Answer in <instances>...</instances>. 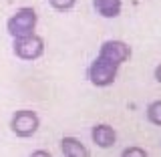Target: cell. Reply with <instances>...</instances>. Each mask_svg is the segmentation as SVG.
Listing matches in <instances>:
<instances>
[{
	"label": "cell",
	"instance_id": "obj_3",
	"mask_svg": "<svg viewBox=\"0 0 161 157\" xmlns=\"http://www.w3.org/2000/svg\"><path fill=\"white\" fill-rule=\"evenodd\" d=\"M40 127V119L34 111L30 109H20L12 115L10 119V129L12 133H16L18 137H32Z\"/></svg>",
	"mask_w": 161,
	"mask_h": 157
},
{
	"label": "cell",
	"instance_id": "obj_4",
	"mask_svg": "<svg viewBox=\"0 0 161 157\" xmlns=\"http://www.w3.org/2000/svg\"><path fill=\"white\" fill-rule=\"evenodd\" d=\"M44 53V38L38 34L14 38V54L22 60H36Z\"/></svg>",
	"mask_w": 161,
	"mask_h": 157
},
{
	"label": "cell",
	"instance_id": "obj_7",
	"mask_svg": "<svg viewBox=\"0 0 161 157\" xmlns=\"http://www.w3.org/2000/svg\"><path fill=\"white\" fill-rule=\"evenodd\" d=\"M60 149H63L64 157H91L89 149L77 137H63L60 141Z\"/></svg>",
	"mask_w": 161,
	"mask_h": 157
},
{
	"label": "cell",
	"instance_id": "obj_11",
	"mask_svg": "<svg viewBox=\"0 0 161 157\" xmlns=\"http://www.w3.org/2000/svg\"><path fill=\"white\" fill-rule=\"evenodd\" d=\"M121 157H147V153H145V149H141V147H137V145H133V147L123 149Z\"/></svg>",
	"mask_w": 161,
	"mask_h": 157
},
{
	"label": "cell",
	"instance_id": "obj_5",
	"mask_svg": "<svg viewBox=\"0 0 161 157\" xmlns=\"http://www.w3.org/2000/svg\"><path fill=\"white\" fill-rule=\"evenodd\" d=\"M99 57H103V59H107V60H111V63H115V64L121 67V64L131 57V48L123 40H105V42L101 44Z\"/></svg>",
	"mask_w": 161,
	"mask_h": 157
},
{
	"label": "cell",
	"instance_id": "obj_2",
	"mask_svg": "<svg viewBox=\"0 0 161 157\" xmlns=\"http://www.w3.org/2000/svg\"><path fill=\"white\" fill-rule=\"evenodd\" d=\"M117 73H119V64H115L97 54V59L89 67V81L95 87H109V85L115 83Z\"/></svg>",
	"mask_w": 161,
	"mask_h": 157
},
{
	"label": "cell",
	"instance_id": "obj_9",
	"mask_svg": "<svg viewBox=\"0 0 161 157\" xmlns=\"http://www.w3.org/2000/svg\"><path fill=\"white\" fill-rule=\"evenodd\" d=\"M147 119L153 125H159L161 127V101H153L147 107Z\"/></svg>",
	"mask_w": 161,
	"mask_h": 157
},
{
	"label": "cell",
	"instance_id": "obj_8",
	"mask_svg": "<svg viewBox=\"0 0 161 157\" xmlns=\"http://www.w3.org/2000/svg\"><path fill=\"white\" fill-rule=\"evenodd\" d=\"M93 6L97 14H101L103 18H115L121 14L123 2L121 0H93Z\"/></svg>",
	"mask_w": 161,
	"mask_h": 157
},
{
	"label": "cell",
	"instance_id": "obj_13",
	"mask_svg": "<svg viewBox=\"0 0 161 157\" xmlns=\"http://www.w3.org/2000/svg\"><path fill=\"white\" fill-rule=\"evenodd\" d=\"M155 79L161 83V64H159V67H155Z\"/></svg>",
	"mask_w": 161,
	"mask_h": 157
},
{
	"label": "cell",
	"instance_id": "obj_1",
	"mask_svg": "<svg viewBox=\"0 0 161 157\" xmlns=\"http://www.w3.org/2000/svg\"><path fill=\"white\" fill-rule=\"evenodd\" d=\"M38 22V14L34 8L30 6H22L18 8L12 16L8 18L6 22V30L12 38H22V36H30L34 34V28H36Z\"/></svg>",
	"mask_w": 161,
	"mask_h": 157
},
{
	"label": "cell",
	"instance_id": "obj_10",
	"mask_svg": "<svg viewBox=\"0 0 161 157\" xmlns=\"http://www.w3.org/2000/svg\"><path fill=\"white\" fill-rule=\"evenodd\" d=\"M48 2H50V6L57 8V10H70L77 4V0H48Z\"/></svg>",
	"mask_w": 161,
	"mask_h": 157
},
{
	"label": "cell",
	"instance_id": "obj_6",
	"mask_svg": "<svg viewBox=\"0 0 161 157\" xmlns=\"http://www.w3.org/2000/svg\"><path fill=\"white\" fill-rule=\"evenodd\" d=\"M91 139H93V143L97 145L101 149H109L115 145V141H117V133H115V129L111 127L107 123H101V125H95L93 131H91Z\"/></svg>",
	"mask_w": 161,
	"mask_h": 157
},
{
	"label": "cell",
	"instance_id": "obj_12",
	"mask_svg": "<svg viewBox=\"0 0 161 157\" xmlns=\"http://www.w3.org/2000/svg\"><path fill=\"white\" fill-rule=\"evenodd\" d=\"M30 157H53V155H50L48 151H44V149H36V151L30 153Z\"/></svg>",
	"mask_w": 161,
	"mask_h": 157
}]
</instances>
